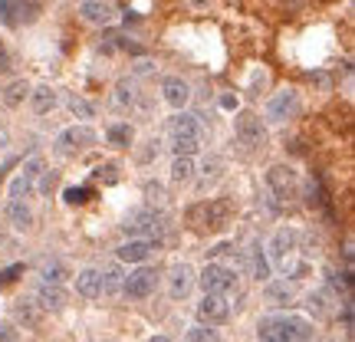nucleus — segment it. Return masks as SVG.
Returning a JSON list of instances; mask_svg holds the SVG:
<instances>
[{
	"instance_id": "obj_35",
	"label": "nucleus",
	"mask_w": 355,
	"mask_h": 342,
	"mask_svg": "<svg viewBox=\"0 0 355 342\" xmlns=\"http://www.w3.org/2000/svg\"><path fill=\"white\" fill-rule=\"evenodd\" d=\"M115 102H119V105H132V102H135V86H132L128 79H122V83L115 86Z\"/></svg>"
},
{
	"instance_id": "obj_46",
	"label": "nucleus",
	"mask_w": 355,
	"mask_h": 342,
	"mask_svg": "<svg viewBox=\"0 0 355 342\" xmlns=\"http://www.w3.org/2000/svg\"><path fill=\"white\" fill-rule=\"evenodd\" d=\"M220 109H237V96H220Z\"/></svg>"
},
{
	"instance_id": "obj_13",
	"label": "nucleus",
	"mask_w": 355,
	"mask_h": 342,
	"mask_svg": "<svg viewBox=\"0 0 355 342\" xmlns=\"http://www.w3.org/2000/svg\"><path fill=\"white\" fill-rule=\"evenodd\" d=\"M194 266L191 264H175L171 270H168V296L171 300H184L191 293V287H194Z\"/></svg>"
},
{
	"instance_id": "obj_22",
	"label": "nucleus",
	"mask_w": 355,
	"mask_h": 342,
	"mask_svg": "<svg viewBox=\"0 0 355 342\" xmlns=\"http://www.w3.org/2000/svg\"><path fill=\"white\" fill-rule=\"evenodd\" d=\"M99 277H102V293H105V296H119V293H122V283H125L122 264H109L105 270H99Z\"/></svg>"
},
{
	"instance_id": "obj_10",
	"label": "nucleus",
	"mask_w": 355,
	"mask_h": 342,
	"mask_svg": "<svg viewBox=\"0 0 355 342\" xmlns=\"http://www.w3.org/2000/svg\"><path fill=\"white\" fill-rule=\"evenodd\" d=\"M230 319V300L220 293H204V300L198 303V323L204 326H220Z\"/></svg>"
},
{
	"instance_id": "obj_34",
	"label": "nucleus",
	"mask_w": 355,
	"mask_h": 342,
	"mask_svg": "<svg viewBox=\"0 0 355 342\" xmlns=\"http://www.w3.org/2000/svg\"><path fill=\"white\" fill-rule=\"evenodd\" d=\"M309 309H313V316H329V313H332L329 293H326V290L313 293V296H309Z\"/></svg>"
},
{
	"instance_id": "obj_18",
	"label": "nucleus",
	"mask_w": 355,
	"mask_h": 342,
	"mask_svg": "<svg viewBox=\"0 0 355 342\" xmlns=\"http://www.w3.org/2000/svg\"><path fill=\"white\" fill-rule=\"evenodd\" d=\"M263 300L270 306H286V303L296 300V287H293L290 280H266Z\"/></svg>"
},
{
	"instance_id": "obj_38",
	"label": "nucleus",
	"mask_w": 355,
	"mask_h": 342,
	"mask_svg": "<svg viewBox=\"0 0 355 342\" xmlns=\"http://www.w3.org/2000/svg\"><path fill=\"white\" fill-rule=\"evenodd\" d=\"M24 273V264H10L7 270H0V287H7V283H13V280Z\"/></svg>"
},
{
	"instance_id": "obj_17",
	"label": "nucleus",
	"mask_w": 355,
	"mask_h": 342,
	"mask_svg": "<svg viewBox=\"0 0 355 342\" xmlns=\"http://www.w3.org/2000/svg\"><path fill=\"white\" fill-rule=\"evenodd\" d=\"M191 214H201L207 230H220L230 221V204L227 201H211V204H204V207H198V211H191Z\"/></svg>"
},
{
	"instance_id": "obj_48",
	"label": "nucleus",
	"mask_w": 355,
	"mask_h": 342,
	"mask_svg": "<svg viewBox=\"0 0 355 342\" xmlns=\"http://www.w3.org/2000/svg\"><path fill=\"white\" fill-rule=\"evenodd\" d=\"M148 342H171V339H168V336H152Z\"/></svg>"
},
{
	"instance_id": "obj_37",
	"label": "nucleus",
	"mask_w": 355,
	"mask_h": 342,
	"mask_svg": "<svg viewBox=\"0 0 355 342\" xmlns=\"http://www.w3.org/2000/svg\"><path fill=\"white\" fill-rule=\"evenodd\" d=\"M63 198H66V204H86L89 201V188H66Z\"/></svg>"
},
{
	"instance_id": "obj_26",
	"label": "nucleus",
	"mask_w": 355,
	"mask_h": 342,
	"mask_svg": "<svg viewBox=\"0 0 355 342\" xmlns=\"http://www.w3.org/2000/svg\"><path fill=\"white\" fill-rule=\"evenodd\" d=\"M26 96H30V83H26V79H13L10 86L3 89V105H7V109H17V105H24Z\"/></svg>"
},
{
	"instance_id": "obj_5",
	"label": "nucleus",
	"mask_w": 355,
	"mask_h": 342,
	"mask_svg": "<svg viewBox=\"0 0 355 342\" xmlns=\"http://www.w3.org/2000/svg\"><path fill=\"white\" fill-rule=\"evenodd\" d=\"M198 283H201L204 293H220V296H227V293L237 287V273H234L227 264L214 260V264H207L201 273H198Z\"/></svg>"
},
{
	"instance_id": "obj_31",
	"label": "nucleus",
	"mask_w": 355,
	"mask_h": 342,
	"mask_svg": "<svg viewBox=\"0 0 355 342\" xmlns=\"http://www.w3.org/2000/svg\"><path fill=\"white\" fill-rule=\"evenodd\" d=\"M198 148H201V139H198V135H171V152L175 155H188L191 158Z\"/></svg>"
},
{
	"instance_id": "obj_2",
	"label": "nucleus",
	"mask_w": 355,
	"mask_h": 342,
	"mask_svg": "<svg viewBox=\"0 0 355 342\" xmlns=\"http://www.w3.org/2000/svg\"><path fill=\"white\" fill-rule=\"evenodd\" d=\"M296 241H300V234L293 228H279L277 234L270 237V257H266V260H273L270 266L283 270L286 277H293V273L303 270V264L296 260Z\"/></svg>"
},
{
	"instance_id": "obj_9",
	"label": "nucleus",
	"mask_w": 355,
	"mask_h": 342,
	"mask_svg": "<svg viewBox=\"0 0 355 342\" xmlns=\"http://www.w3.org/2000/svg\"><path fill=\"white\" fill-rule=\"evenodd\" d=\"M234 132H237V142H241V145H247L250 152H257V148H263V145H266V128H263V122H260V115H254V112H241V115H237Z\"/></svg>"
},
{
	"instance_id": "obj_12",
	"label": "nucleus",
	"mask_w": 355,
	"mask_h": 342,
	"mask_svg": "<svg viewBox=\"0 0 355 342\" xmlns=\"http://www.w3.org/2000/svg\"><path fill=\"white\" fill-rule=\"evenodd\" d=\"M33 303H37L43 313H63L66 303H69V293H66L60 283H40Z\"/></svg>"
},
{
	"instance_id": "obj_23",
	"label": "nucleus",
	"mask_w": 355,
	"mask_h": 342,
	"mask_svg": "<svg viewBox=\"0 0 355 342\" xmlns=\"http://www.w3.org/2000/svg\"><path fill=\"white\" fill-rule=\"evenodd\" d=\"M168 132H171V135H198V139H201V122H198V115L178 112L175 119L168 122Z\"/></svg>"
},
{
	"instance_id": "obj_40",
	"label": "nucleus",
	"mask_w": 355,
	"mask_h": 342,
	"mask_svg": "<svg viewBox=\"0 0 355 342\" xmlns=\"http://www.w3.org/2000/svg\"><path fill=\"white\" fill-rule=\"evenodd\" d=\"M96 175H99L105 185H115V181H119V168H115V165H102Z\"/></svg>"
},
{
	"instance_id": "obj_20",
	"label": "nucleus",
	"mask_w": 355,
	"mask_h": 342,
	"mask_svg": "<svg viewBox=\"0 0 355 342\" xmlns=\"http://www.w3.org/2000/svg\"><path fill=\"white\" fill-rule=\"evenodd\" d=\"M30 105H33V112L37 115H46L56 109V102H60V96H56V89L53 86H37V89H30Z\"/></svg>"
},
{
	"instance_id": "obj_43",
	"label": "nucleus",
	"mask_w": 355,
	"mask_h": 342,
	"mask_svg": "<svg viewBox=\"0 0 355 342\" xmlns=\"http://www.w3.org/2000/svg\"><path fill=\"white\" fill-rule=\"evenodd\" d=\"M250 86H254V96H260V89L266 86V73H263V69H260V73H254V83H250Z\"/></svg>"
},
{
	"instance_id": "obj_33",
	"label": "nucleus",
	"mask_w": 355,
	"mask_h": 342,
	"mask_svg": "<svg viewBox=\"0 0 355 342\" xmlns=\"http://www.w3.org/2000/svg\"><path fill=\"white\" fill-rule=\"evenodd\" d=\"M184 342H220V336H217V330H211V326H204V323H198L194 330H188Z\"/></svg>"
},
{
	"instance_id": "obj_47",
	"label": "nucleus",
	"mask_w": 355,
	"mask_h": 342,
	"mask_svg": "<svg viewBox=\"0 0 355 342\" xmlns=\"http://www.w3.org/2000/svg\"><path fill=\"white\" fill-rule=\"evenodd\" d=\"M7 145H10V132L0 126V148H7Z\"/></svg>"
},
{
	"instance_id": "obj_24",
	"label": "nucleus",
	"mask_w": 355,
	"mask_h": 342,
	"mask_svg": "<svg viewBox=\"0 0 355 342\" xmlns=\"http://www.w3.org/2000/svg\"><path fill=\"white\" fill-rule=\"evenodd\" d=\"M7 221L17 230H30L33 228V211L26 207V201H7Z\"/></svg>"
},
{
	"instance_id": "obj_44",
	"label": "nucleus",
	"mask_w": 355,
	"mask_h": 342,
	"mask_svg": "<svg viewBox=\"0 0 355 342\" xmlns=\"http://www.w3.org/2000/svg\"><path fill=\"white\" fill-rule=\"evenodd\" d=\"M0 342H17V330L13 326H0Z\"/></svg>"
},
{
	"instance_id": "obj_14",
	"label": "nucleus",
	"mask_w": 355,
	"mask_h": 342,
	"mask_svg": "<svg viewBox=\"0 0 355 342\" xmlns=\"http://www.w3.org/2000/svg\"><path fill=\"white\" fill-rule=\"evenodd\" d=\"M79 17L86 20V24H96V26H105V24H112V3L109 0H83L79 3Z\"/></svg>"
},
{
	"instance_id": "obj_15",
	"label": "nucleus",
	"mask_w": 355,
	"mask_h": 342,
	"mask_svg": "<svg viewBox=\"0 0 355 342\" xmlns=\"http://www.w3.org/2000/svg\"><path fill=\"white\" fill-rule=\"evenodd\" d=\"M162 99H165L171 109H178V112H181V109L191 102V86L184 83V79L168 76L165 83H162Z\"/></svg>"
},
{
	"instance_id": "obj_7",
	"label": "nucleus",
	"mask_w": 355,
	"mask_h": 342,
	"mask_svg": "<svg viewBox=\"0 0 355 342\" xmlns=\"http://www.w3.org/2000/svg\"><path fill=\"white\" fill-rule=\"evenodd\" d=\"M158 287V270L155 266H135L132 273H125V283H122V293L128 300H148Z\"/></svg>"
},
{
	"instance_id": "obj_29",
	"label": "nucleus",
	"mask_w": 355,
	"mask_h": 342,
	"mask_svg": "<svg viewBox=\"0 0 355 342\" xmlns=\"http://www.w3.org/2000/svg\"><path fill=\"white\" fill-rule=\"evenodd\" d=\"M204 175H201V191H207V188H214L217 181L224 178V162L220 158H207L204 162V168H201Z\"/></svg>"
},
{
	"instance_id": "obj_27",
	"label": "nucleus",
	"mask_w": 355,
	"mask_h": 342,
	"mask_svg": "<svg viewBox=\"0 0 355 342\" xmlns=\"http://www.w3.org/2000/svg\"><path fill=\"white\" fill-rule=\"evenodd\" d=\"M250 266H254L257 283H266V280H270V270H273V266H270V260H266V254H263V247H260V243L250 247Z\"/></svg>"
},
{
	"instance_id": "obj_4",
	"label": "nucleus",
	"mask_w": 355,
	"mask_h": 342,
	"mask_svg": "<svg viewBox=\"0 0 355 342\" xmlns=\"http://www.w3.org/2000/svg\"><path fill=\"white\" fill-rule=\"evenodd\" d=\"M89 145H96V132H92L89 126H69L56 135L53 152L60 155V158H76L79 152H86Z\"/></svg>"
},
{
	"instance_id": "obj_32",
	"label": "nucleus",
	"mask_w": 355,
	"mask_h": 342,
	"mask_svg": "<svg viewBox=\"0 0 355 342\" xmlns=\"http://www.w3.org/2000/svg\"><path fill=\"white\" fill-rule=\"evenodd\" d=\"M66 105H69V112L76 115V119H92V115H96V109H92V102H86L83 96H76V92H73V96L66 99Z\"/></svg>"
},
{
	"instance_id": "obj_16",
	"label": "nucleus",
	"mask_w": 355,
	"mask_h": 342,
	"mask_svg": "<svg viewBox=\"0 0 355 342\" xmlns=\"http://www.w3.org/2000/svg\"><path fill=\"white\" fill-rule=\"evenodd\" d=\"M152 250H155V243L152 241H141V237H128L115 254H119V260L122 264H145L148 257H152Z\"/></svg>"
},
{
	"instance_id": "obj_36",
	"label": "nucleus",
	"mask_w": 355,
	"mask_h": 342,
	"mask_svg": "<svg viewBox=\"0 0 355 342\" xmlns=\"http://www.w3.org/2000/svg\"><path fill=\"white\" fill-rule=\"evenodd\" d=\"M0 24L17 26V0H0Z\"/></svg>"
},
{
	"instance_id": "obj_3",
	"label": "nucleus",
	"mask_w": 355,
	"mask_h": 342,
	"mask_svg": "<svg viewBox=\"0 0 355 342\" xmlns=\"http://www.w3.org/2000/svg\"><path fill=\"white\" fill-rule=\"evenodd\" d=\"M165 228H168V217L162 211H155V207H135V211H128L125 224H122V230H125L128 237H141V241H158L165 234Z\"/></svg>"
},
{
	"instance_id": "obj_42",
	"label": "nucleus",
	"mask_w": 355,
	"mask_h": 342,
	"mask_svg": "<svg viewBox=\"0 0 355 342\" xmlns=\"http://www.w3.org/2000/svg\"><path fill=\"white\" fill-rule=\"evenodd\" d=\"M7 69H10V53H7L3 40H0V73H7Z\"/></svg>"
},
{
	"instance_id": "obj_19",
	"label": "nucleus",
	"mask_w": 355,
	"mask_h": 342,
	"mask_svg": "<svg viewBox=\"0 0 355 342\" xmlns=\"http://www.w3.org/2000/svg\"><path fill=\"white\" fill-rule=\"evenodd\" d=\"M76 293L83 300H99L102 296V277L96 266H86V270L76 273Z\"/></svg>"
},
{
	"instance_id": "obj_21",
	"label": "nucleus",
	"mask_w": 355,
	"mask_h": 342,
	"mask_svg": "<svg viewBox=\"0 0 355 342\" xmlns=\"http://www.w3.org/2000/svg\"><path fill=\"white\" fill-rule=\"evenodd\" d=\"M40 277H43V283H60V287H63L73 273H69V264H66V260L50 257V260H43V264H40Z\"/></svg>"
},
{
	"instance_id": "obj_39",
	"label": "nucleus",
	"mask_w": 355,
	"mask_h": 342,
	"mask_svg": "<svg viewBox=\"0 0 355 342\" xmlns=\"http://www.w3.org/2000/svg\"><path fill=\"white\" fill-rule=\"evenodd\" d=\"M37 181H40V194H50L53 185H56V171H46V168H43Z\"/></svg>"
},
{
	"instance_id": "obj_6",
	"label": "nucleus",
	"mask_w": 355,
	"mask_h": 342,
	"mask_svg": "<svg viewBox=\"0 0 355 342\" xmlns=\"http://www.w3.org/2000/svg\"><path fill=\"white\" fill-rule=\"evenodd\" d=\"M40 171H43V158H40V155H30L24 165H20L17 178L10 181V201H26V198L33 194Z\"/></svg>"
},
{
	"instance_id": "obj_30",
	"label": "nucleus",
	"mask_w": 355,
	"mask_h": 342,
	"mask_svg": "<svg viewBox=\"0 0 355 342\" xmlns=\"http://www.w3.org/2000/svg\"><path fill=\"white\" fill-rule=\"evenodd\" d=\"M105 139H109V145H115V148H128V142H132V128H128L125 122H115V126L105 128Z\"/></svg>"
},
{
	"instance_id": "obj_41",
	"label": "nucleus",
	"mask_w": 355,
	"mask_h": 342,
	"mask_svg": "<svg viewBox=\"0 0 355 342\" xmlns=\"http://www.w3.org/2000/svg\"><path fill=\"white\" fill-rule=\"evenodd\" d=\"M145 145H148V148H145V152H139V162H141V165H148L152 158H158V142H145Z\"/></svg>"
},
{
	"instance_id": "obj_45",
	"label": "nucleus",
	"mask_w": 355,
	"mask_h": 342,
	"mask_svg": "<svg viewBox=\"0 0 355 342\" xmlns=\"http://www.w3.org/2000/svg\"><path fill=\"white\" fill-rule=\"evenodd\" d=\"M145 194H148L152 201H162V185H152V181H148V185H145Z\"/></svg>"
},
{
	"instance_id": "obj_1",
	"label": "nucleus",
	"mask_w": 355,
	"mask_h": 342,
	"mask_svg": "<svg viewBox=\"0 0 355 342\" xmlns=\"http://www.w3.org/2000/svg\"><path fill=\"white\" fill-rule=\"evenodd\" d=\"M313 339V323L296 313L283 316H266L257 326V342H309Z\"/></svg>"
},
{
	"instance_id": "obj_28",
	"label": "nucleus",
	"mask_w": 355,
	"mask_h": 342,
	"mask_svg": "<svg viewBox=\"0 0 355 342\" xmlns=\"http://www.w3.org/2000/svg\"><path fill=\"white\" fill-rule=\"evenodd\" d=\"M191 178H194V162H191L188 155H175V162H171V181L175 185H188Z\"/></svg>"
},
{
	"instance_id": "obj_11",
	"label": "nucleus",
	"mask_w": 355,
	"mask_h": 342,
	"mask_svg": "<svg viewBox=\"0 0 355 342\" xmlns=\"http://www.w3.org/2000/svg\"><path fill=\"white\" fill-rule=\"evenodd\" d=\"M266 185H270V191H273L277 198H293V194L300 191V175H296V168H290V165H273L266 171Z\"/></svg>"
},
{
	"instance_id": "obj_8",
	"label": "nucleus",
	"mask_w": 355,
	"mask_h": 342,
	"mask_svg": "<svg viewBox=\"0 0 355 342\" xmlns=\"http://www.w3.org/2000/svg\"><path fill=\"white\" fill-rule=\"evenodd\" d=\"M296 115H300V92L296 89H283L266 102V122H273V126H283Z\"/></svg>"
},
{
	"instance_id": "obj_25",
	"label": "nucleus",
	"mask_w": 355,
	"mask_h": 342,
	"mask_svg": "<svg viewBox=\"0 0 355 342\" xmlns=\"http://www.w3.org/2000/svg\"><path fill=\"white\" fill-rule=\"evenodd\" d=\"M13 319H17L20 326H26V330H33V326H40V319H43V309H40L37 303L20 300V303L13 306Z\"/></svg>"
}]
</instances>
